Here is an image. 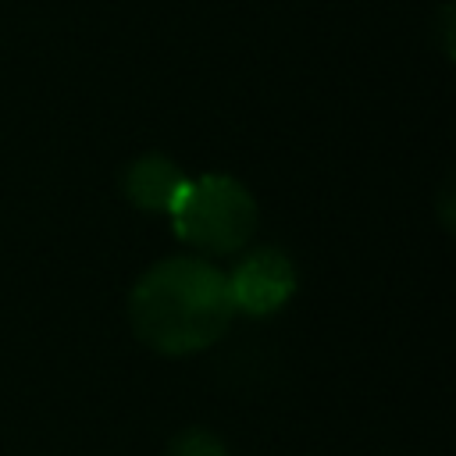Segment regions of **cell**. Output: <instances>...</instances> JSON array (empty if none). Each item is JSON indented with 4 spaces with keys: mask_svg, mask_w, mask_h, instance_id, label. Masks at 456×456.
Masks as SVG:
<instances>
[{
    "mask_svg": "<svg viewBox=\"0 0 456 456\" xmlns=\"http://www.w3.org/2000/svg\"><path fill=\"white\" fill-rule=\"evenodd\" d=\"M139 342L164 356H189L214 346L232 317L228 274L203 256H167L139 274L128 296Z\"/></svg>",
    "mask_w": 456,
    "mask_h": 456,
    "instance_id": "obj_1",
    "label": "cell"
},
{
    "mask_svg": "<svg viewBox=\"0 0 456 456\" xmlns=\"http://www.w3.org/2000/svg\"><path fill=\"white\" fill-rule=\"evenodd\" d=\"M296 285H299L296 264L274 246L249 249L228 274L232 306L253 317H271L274 310H281L296 296Z\"/></svg>",
    "mask_w": 456,
    "mask_h": 456,
    "instance_id": "obj_3",
    "label": "cell"
},
{
    "mask_svg": "<svg viewBox=\"0 0 456 456\" xmlns=\"http://www.w3.org/2000/svg\"><path fill=\"white\" fill-rule=\"evenodd\" d=\"M185 171L164 157V153H142L125 167L121 189L128 196L132 207L146 210V214H171L182 185H185Z\"/></svg>",
    "mask_w": 456,
    "mask_h": 456,
    "instance_id": "obj_4",
    "label": "cell"
},
{
    "mask_svg": "<svg viewBox=\"0 0 456 456\" xmlns=\"http://www.w3.org/2000/svg\"><path fill=\"white\" fill-rule=\"evenodd\" d=\"M167 456H228V449L217 435H210L203 428H185L171 438Z\"/></svg>",
    "mask_w": 456,
    "mask_h": 456,
    "instance_id": "obj_5",
    "label": "cell"
},
{
    "mask_svg": "<svg viewBox=\"0 0 456 456\" xmlns=\"http://www.w3.org/2000/svg\"><path fill=\"white\" fill-rule=\"evenodd\" d=\"M167 217L182 242L210 256H228L239 253L256 228V200L232 175H200L185 178Z\"/></svg>",
    "mask_w": 456,
    "mask_h": 456,
    "instance_id": "obj_2",
    "label": "cell"
}]
</instances>
